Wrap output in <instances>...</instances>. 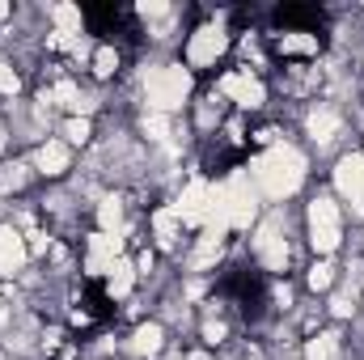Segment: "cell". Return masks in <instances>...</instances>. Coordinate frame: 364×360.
Returning a JSON list of instances; mask_svg holds the SVG:
<instances>
[{
	"mask_svg": "<svg viewBox=\"0 0 364 360\" xmlns=\"http://www.w3.org/2000/svg\"><path fill=\"white\" fill-rule=\"evenodd\" d=\"M178 225H182V216L174 212V208H161V212H153V233H157V246L174 250V246H178Z\"/></svg>",
	"mask_w": 364,
	"mask_h": 360,
	"instance_id": "15",
	"label": "cell"
},
{
	"mask_svg": "<svg viewBox=\"0 0 364 360\" xmlns=\"http://www.w3.org/2000/svg\"><path fill=\"white\" fill-rule=\"evenodd\" d=\"M26 182V166H4V174H0V191H17Z\"/></svg>",
	"mask_w": 364,
	"mask_h": 360,
	"instance_id": "27",
	"label": "cell"
},
{
	"mask_svg": "<svg viewBox=\"0 0 364 360\" xmlns=\"http://www.w3.org/2000/svg\"><path fill=\"white\" fill-rule=\"evenodd\" d=\"M255 182L272 195V199H284V195H292L301 182H305V157L292 149V144H272L267 153H259L255 157Z\"/></svg>",
	"mask_w": 364,
	"mask_h": 360,
	"instance_id": "1",
	"label": "cell"
},
{
	"mask_svg": "<svg viewBox=\"0 0 364 360\" xmlns=\"http://www.w3.org/2000/svg\"><path fill=\"white\" fill-rule=\"evenodd\" d=\"M161 344H166V331H161L157 322H144V327H136V335H132V352H136V356H157Z\"/></svg>",
	"mask_w": 364,
	"mask_h": 360,
	"instance_id": "16",
	"label": "cell"
},
{
	"mask_svg": "<svg viewBox=\"0 0 364 360\" xmlns=\"http://www.w3.org/2000/svg\"><path fill=\"white\" fill-rule=\"evenodd\" d=\"M279 51H284V55H314V51H318V38L292 30V34H279Z\"/></svg>",
	"mask_w": 364,
	"mask_h": 360,
	"instance_id": "20",
	"label": "cell"
},
{
	"mask_svg": "<svg viewBox=\"0 0 364 360\" xmlns=\"http://www.w3.org/2000/svg\"><path fill=\"white\" fill-rule=\"evenodd\" d=\"M170 13H174V9H170L166 0H149V4H140V17H144V21H161V17H170Z\"/></svg>",
	"mask_w": 364,
	"mask_h": 360,
	"instance_id": "26",
	"label": "cell"
},
{
	"mask_svg": "<svg viewBox=\"0 0 364 360\" xmlns=\"http://www.w3.org/2000/svg\"><path fill=\"white\" fill-rule=\"evenodd\" d=\"M144 132H149L153 140H166V115H157V110L144 115Z\"/></svg>",
	"mask_w": 364,
	"mask_h": 360,
	"instance_id": "29",
	"label": "cell"
},
{
	"mask_svg": "<svg viewBox=\"0 0 364 360\" xmlns=\"http://www.w3.org/2000/svg\"><path fill=\"white\" fill-rule=\"evenodd\" d=\"M259 212V199H255V186H250V174L246 170H233L229 179L216 186V212L208 225H220V229H250Z\"/></svg>",
	"mask_w": 364,
	"mask_h": 360,
	"instance_id": "2",
	"label": "cell"
},
{
	"mask_svg": "<svg viewBox=\"0 0 364 360\" xmlns=\"http://www.w3.org/2000/svg\"><path fill=\"white\" fill-rule=\"evenodd\" d=\"M331 309H335L339 318H348V314H352V301H348V297H335V305H331Z\"/></svg>",
	"mask_w": 364,
	"mask_h": 360,
	"instance_id": "32",
	"label": "cell"
},
{
	"mask_svg": "<svg viewBox=\"0 0 364 360\" xmlns=\"http://www.w3.org/2000/svg\"><path fill=\"white\" fill-rule=\"evenodd\" d=\"M191 360H208V356H191Z\"/></svg>",
	"mask_w": 364,
	"mask_h": 360,
	"instance_id": "35",
	"label": "cell"
},
{
	"mask_svg": "<svg viewBox=\"0 0 364 360\" xmlns=\"http://www.w3.org/2000/svg\"><path fill=\"white\" fill-rule=\"evenodd\" d=\"M114 68H119V51L114 47H97L93 51V73L97 77H114Z\"/></svg>",
	"mask_w": 364,
	"mask_h": 360,
	"instance_id": "23",
	"label": "cell"
},
{
	"mask_svg": "<svg viewBox=\"0 0 364 360\" xmlns=\"http://www.w3.org/2000/svg\"><path fill=\"white\" fill-rule=\"evenodd\" d=\"M339 356V335L326 331V335H314L309 348H305V360H335Z\"/></svg>",
	"mask_w": 364,
	"mask_h": 360,
	"instance_id": "21",
	"label": "cell"
},
{
	"mask_svg": "<svg viewBox=\"0 0 364 360\" xmlns=\"http://www.w3.org/2000/svg\"><path fill=\"white\" fill-rule=\"evenodd\" d=\"M225 47H229L225 26H220V21H208V26H199V30L191 34V43H186V60H191L195 68H208V64H216V60L225 55Z\"/></svg>",
	"mask_w": 364,
	"mask_h": 360,
	"instance_id": "6",
	"label": "cell"
},
{
	"mask_svg": "<svg viewBox=\"0 0 364 360\" xmlns=\"http://www.w3.org/2000/svg\"><path fill=\"white\" fill-rule=\"evenodd\" d=\"M203 339H208V344H220V339H225V322H208V327H203Z\"/></svg>",
	"mask_w": 364,
	"mask_h": 360,
	"instance_id": "30",
	"label": "cell"
},
{
	"mask_svg": "<svg viewBox=\"0 0 364 360\" xmlns=\"http://www.w3.org/2000/svg\"><path fill=\"white\" fill-rule=\"evenodd\" d=\"M174 212L182 216V225H203V229H208V221H212V212H216V186L208 179H191L182 186Z\"/></svg>",
	"mask_w": 364,
	"mask_h": 360,
	"instance_id": "5",
	"label": "cell"
},
{
	"mask_svg": "<svg viewBox=\"0 0 364 360\" xmlns=\"http://www.w3.org/2000/svg\"><path fill=\"white\" fill-rule=\"evenodd\" d=\"M68 144H60V140H47L43 149H38V157H34V166H38V174H47V179H60L64 170H68Z\"/></svg>",
	"mask_w": 364,
	"mask_h": 360,
	"instance_id": "13",
	"label": "cell"
},
{
	"mask_svg": "<svg viewBox=\"0 0 364 360\" xmlns=\"http://www.w3.org/2000/svg\"><path fill=\"white\" fill-rule=\"evenodd\" d=\"M64 136H68L73 144H85V140H90V136H93L90 119H68V123H64Z\"/></svg>",
	"mask_w": 364,
	"mask_h": 360,
	"instance_id": "25",
	"label": "cell"
},
{
	"mask_svg": "<svg viewBox=\"0 0 364 360\" xmlns=\"http://www.w3.org/2000/svg\"><path fill=\"white\" fill-rule=\"evenodd\" d=\"M339 127H343V119H339L331 106H318V110H309V136H314L318 144H331V140L339 136Z\"/></svg>",
	"mask_w": 364,
	"mask_h": 360,
	"instance_id": "14",
	"label": "cell"
},
{
	"mask_svg": "<svg viewBox=\"0 0 364 360\" xmlns=\"http://www.w3.org/2000/svg\"><path fill=\"white\" fill-rule=\"evenodd\" d=\"M339 242H343V216H339L335 199L318 195L309 203V246L318 255H331V250H339Z\"/></svg>",
	"mask_w": 364,
	"mask_h": 360,
	"instance_id": "4",
	"label": "cell"
},
{
	"mask_svg": "<svg viewBox=\"0 0 364 360\" xmlns=\"http://www.w3.org/2000/svg\"><path fill=\"white\" fill-rule=\"evenodd\" d=\"M43 102H60V106H73V110H90L93 102L85 93L77 90L73 81H60V85H51V90L43 93Z\"/></svg>",
	"mask_w": 364,
	"mask_h": 360,
	"instance_id": "18",
	"label": "cell"
},
{
	"mask_svg": "<svg viewBox=\"0 0 364 360\" xmlns=\"http://www.w3.org/2000/svg\"><path fill=\"white\" fill-rule=\"evenodd\" d=\"M4 17H9V4H0V21H4Z\"/></svg>",
	"mask_w": 364,
	"mask_h": 360,
	"instance_id": "33",
	"label": "cell"
},
{
	"mask_svg": "<svg viewBox=\"0 0 364 360\" xmlns=\"http://www.w3.org/2000/svg\"><path fill=\"white\" fill-rule=\"evenodd\" d=\"M132 284H136V263L119 259L114 268L106 271V292H110V297H127V292H132Z\"/></svg>",
	"mask_w": 364,
	"mask_h": 360,
	"instance_id": "17",
	"label": "cell"
},
{
	"mask_svg": "<svg viewBox=\"0 0 364 360\" xmlns=\"http://www.w3.org/2000/svg\"><path fill=\"white\" fill-rule=\"evenodd\" d=\"M119 250H123V242H119L114 233H93L90 238V259H85L90 275H102V271L114 268V263H119Z\"/></svg>",
	"mask_w": 364,
	"mask_h": 360,
	"instance_id": "11",
	"label": "cell"
},
{
	"mask_svg": "<svg viewBox=\"0 0 364 360\" xmlns=\"http://www.w3.org/2000/svg\"><path fill=\"white\" fill-rule=\"evenodd\" d=\"M51 17H55V34H81V9L77 4H55Z\"/></svg>",
	"mask_w": 364,
	"mask_h": 360,
	"instance_id": "22",
	"label": "cell"
},
{
	"mask_svg": "<svg viewBox=\"0 0 364 360\" xmlns=\"http://www.w3.org/2000/svg\"><path fill=\"white\" fill-rule=\"evenodd\" d=\"M47 246H51V238H47V233H30V255H43Z\"/></svg>",
	"mask_w": 364,
	"mask_h": 360,
	"instance_id": "31",
	"label": "cell"
},
{
	"mask_svg": "<svg viewBox=\"0 0 364 360\" xmlns=\"http://www.w3.org/2000/svg\"><path fill=\"white\" fill-rule=\"evenodd\" d=\"M220 93H225V97H233L242 110H259V106L267 102L263 81H259V77H250V73H229V77H220Z\"/></svg>",
	"mask_w": 364,
	"mask_h": 360,
	"instance_id": "9",
	"label": "cell"
},
{
	"mask_svg": "<svg viewBox=\"0 0 364 360\" xmlns=\"http://www.w3.org/2000/svg\"><path fill=\"white\" fill-rule=\"evenodd\" d=\"M26 255H30L26 238L13 225H0V275H17L21 263H26Z\"/></svg>",
	"mask_w": 364,
	"mask_h": 360,
	"instance_id": "10",
	"label": "cell"
},
{
	"mask_svg": "<svg viewBox=\"0 0 364 360\" xmlns=\"http://www.w3.org/2000/svg\"><path fill=\"white\" fill-rule=\"evenodd\" d=\"M225 233H229V229L208 225V229H203V238H199V246H195V255H191V268H195V271L212 268V263L220 259V250H225Z\"/></svg>",
	"mask_w": 364,
	"mask_h": 360,
	"instance_id": "12",
	"label": "cell"
},
{
	"mask_svg": "<svg viewBox=\"0 0 364 360\" xmlns=\"http://www.w3.org/2000/svg\"><path fill=\"white\" fill-rule=\"evenodd\" d=\"M0 149H4V132H0Z\"/></svg>",
	"mask_w": 364,
	"mask_h": 360,
	"instance_id": "34",
	"label": "cell"
},
{
	"mask_svg": "<svg viewBox=\"0 0 364 360\" xmlns=\"http://www.w3.org/2000/svg\"><path fill=\"white\" fill-rule=\"evenodd\" d=\"M144 97L157 115H170L178 110L182 102L191 97V73L182 64H161V68H149L144 73Z\"/></svg>",
	"mask_w": 364,
	"mask_h": 360,
	"instance_id": "3",
	"label": "cell"
},
{
	"mask_svg": "<svg viewBox=\"0 0 364 360\" xmlns=\"http://www.w3.org/2000/svg\"><path fill=\"white\" fill-rule=\"evenodd\" d=\"M17 90H21V81H17V73H13V68H9V64L0 60V93H9V97H13Z\"/></svg>",
	"mask_w": 364,
	"mask_h": 360,
	"instance_id": "28",
	"label": "cell"
},
{
	"mask_svg": "<svg viewBox=\"0 0 364 360\" xmlns=\"http://www.w3.org/2000/svg\"><path fill=\"white\" fill-rule=\"evenodd\" d=\"M331 280H335V268H331V263H314L309 275H305V284H309L314 292H326V288H331Z\"/></svg>",
	"mask_w": 364,
	"mask_h": 360,
	"instance_id": "24",
	"label": "cell"
},
{
	"mask_svg": "<svg viewBox=\"0 0 364 360\" xmlns=\"http://www.w3.org/2000/svg\"><path fill=\"white\" fill-rule=\"evenodd\" d=\"M335 186H339V195L352 203V216H364V153H348V157H339Z\"/></svg>",
	"mask_w": 364,
	"mask_h": 360,
	"instance_id": "7",
	"label": "cell"
},
{
	"mask_svg": "<svg viewBox=\"0 0 364 360\" xmlns=\"http://www.w3.org/2000/svg\"><path fill=\"white\" fill-rule=\"evenodd\" d=\"M97 225H102V233H114V238H119V225H123V203H119V195H106V199L97 203Z\"/></svg>",
	"mask_w": 364,
	"mask_h": 360,
	"instance_id": "19",
	"label": "cell"
},
{
	"mask_svg": "<svg viewBox=\"0 0 364 360\" xmlns=\"http://www.w3.org/2000/svg\"><path fill=\"white\" fill-rule=\"evenodd\" d=\"M255 250H259V259H263V268L267 271H284V263H288V242H284V225H279V216H267V221L259 225Z\"/></svg>",
	"mask_w": 364,
	"mask_h": 360,
	"instance_id": "8",
	"label": "cell"
}]
</instances>
